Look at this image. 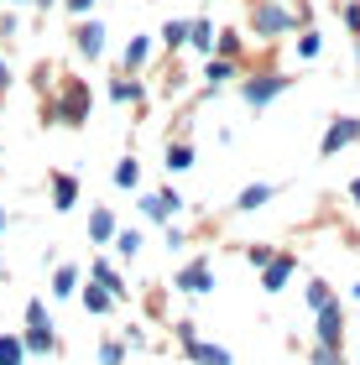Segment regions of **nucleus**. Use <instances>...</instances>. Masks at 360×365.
<instances>
[{
  "label": "nucleus",
  "instance_id": "1",
  "mask_svg": "<svg viewBox=\"0 0 360 365\" xmlns=\"http://www.w3.org/2000/svg\"><path fill=\"white\" fill-rule=\"evenodd\" d=\"M251 26H256V37H282V31H292V26H298V16H292V11H282L277 0H267V6H256Z\"/></svg>",
  "mask_w": 360,
  "mask_h": 365
},
{
  "label": "nucleus",
  "instance_id": "2",
  "mask_svg": "<svg viewBox=\"0 0 360 365\" xmlns=\"http://www.w3.org/2000/svg\"><path fill=\"white\" fill-rule=\"evenodd\" d=\"M89 115V89L78 84V78H68V89H63V99L53 105V120H63V125H78Z\"/></svg>",
  "mask_w": 360,
  "mask_h": 365
},
{
  "label": "nucleus",
  "instance_id": "3",
  "mask_svg": "<svg viewBox=\"0 0 360 365\" xmlns=\"http://www.w3.org/2000/svg\"><path fill=\"white\" fill-rule=\"evenodd\" d=\"M178 339L188 344V355L199 365H230V350H220V344H204L199 334H193V324H178Z\"/></svg>",
  "mask_w": 360,
  "mask_h": 365
},
{
  "label": "nucleus",
  "instance_id": "4",
  "mask_svg": "<svg viewBox=\"0 0 360 365\" xmlns=\"http://www.w3.org/2000/svg\"><path fill=\"white\" fill-rule=\"evenodd\" d=\"M339 339H345V313H339V303H324L319 308V344L339 350Z\"/></svg>",
  "mask_w": 360,
  "mask_h": 365
},
{
  "label": "nucleus",
  "instance_id": "5",
  "mask_svg": "<svg viewBox=\"0 0 360 365\" xmlns=\"http://www.w3.org/2000/svg\"><path fill=\"white\" fill-rule=\"evenodd\" d=\"M282 89H287V78H282V73H261V78H251V84H245V105H256V110H261V105H272V99L282 94Z\"/></svg>",
  "mask_w": 360,
  "mask_h": 365
},
{
  "label": "nucleus",
  "instance_id": "6",
  "mask_svg": "<svg viewBox=\"0 0 360 365\" xmlns=\"http://www.w3.org/2000/svg\"><path fill=\"white\" fill-rule=\"evenodd\" d=\"M173 287H183L188 297H204L209 287H215V272H209V261H193V267H183L178 272V282Z\"/></svg>",
  "mask_w": 360,
  "mask_h": 365
},
{
  "label": "nucleus",
  "instance_id": "7",
  "mask_svg": "<svg viewBox=\"0 0 360 365\" xmlns=\"http://www.w3.org/2000/svg\"><path fill=\"white\" fill-rule=\"evenodd\" d=\"M350 141H360V120L355 115H345V120H334L329 130H324V157H334L339 146H350Z\"/></svg>",
  "mask_w": 360,
  "mask_h": 365
},
{
  "label": "nucleus",
  "instance_id": "8",
  "mask_svg": "<svg viewBox=\"0 0 360 365\" xmlns=\"http://www.w3.org/2000/svg\"><path fill=\"white\" fill-rule=\"evenodd\" d=\"M73 47H78L84 58H100V53H105V26H100V21H78V26H73Z\"/></svg>",
  "mask_w": 360,
  "mask_h": 365
},
{
  "label": "nucleus",
  "instance_id": "9",
  "mask_svg": "<svg viewBox=\"0 0 360 365\" xmlns=\"http://www.w3.org/2000/svg\"><path fill=\"white\" fill-rule=\"evenodd\" d=\"M178 204H183L178 193H146V198H141V214H146V220H173Z\"/></svg>",
  "mask_w": 360,
  "mask_h": 365
},
{
  "label": "nucleus",
  "instance_id": "10",
  "mask_svg": "<svg viewBox=\"0 0 360 365\" xmlns=\"http://www.w3.org/2000/svg\"><path fill=\"white\" fill-rule=\"evenodd\" d=\"M287 277H292V256H272V261H267V277H261V287H267V292H282Z\"/></svg>",
  "mask_w": 360,
  "mask_h": 365
},
{
  "label": "nucleus",
  "instance_id": "11",
  "mask_svg": "<svg viewBox=\"0 0 360 365\" xmlns=\"http://www.w3.org/2000/svg\"><path fill=\"white\" fill-rule=\"evenodd\" d=\"M73 204H78V182L68 173H58L53 178V209H73Z\"/></svg>",
  "mask_w": 360,
  "mask_h": 365
},
{
  "label": "nucleus",
  "instance_id": "12",
  "mask_svg": "<svg viewBox=\"0 0 360 365\" xmlns=\"http://www.w3.org/2000/svg\"><path fill=\"white\" fill-rule=\"evenodd\" d=\"M267 198H272V182H251V188H245V193L235 198V209H245V214H251V209H261V204H267Z\"/></svg>",
  "mask_w": 360,
  "mask_h": 365
},
{
  "label": "nucleus",
  "instance_id": "13",
  "mask_svg": "<svg viewBox=\"0 0 360 365\" xmlns=\"http://www.w3.org/2000/svg\"><path fill=\"white\" fill-rule=\"evenodd\" d=\"M89 235L105 245L110 235H115V214H110V209H94V220H89Z\"/></svg>",
  "mask_w": 360,
  "mask_h": 365
},
{
  "label": "nucleus",
  "instance_id": "14",
  "mask_svg": "<svg viewBox=\"0 0 360 365\" xmlns=\"http://www.w3.org/2000/svg\"><path fill=\"white\" fill-rule=\"evenodd\" d=\"M188 168H193V146H188V141L168 146V173H188Z\"/></svg>",
  "mask_w": 360,
  "mask_h": 365
},
{
  "label": "nucleus",
  "instance_id": "15",
  "mask_svg": "<svg viewBox=\"0 0 360 365\" xmlns=\"http://www.w3.org/2000/svg\"><path fill=\"white\" fill-rule=\"evenodd\" d=\"M89 272H94V282H100V287H105L110 297H125V287H120V277H115V272H110V267H105V261H94V267H89Z\"/></svg>",
  "mask_w": 360,
  "mask_h": 365
},
{
  "label": "nucleus",
  "instance_id": "16",
  "mask_svg": "<svg viewBox=\"0 0 360 365\" xmlns=\"http://www.w3.org/2000/svg\"><path fill=\"white\" fill-rule=\"evenodd\" d=\"M204 78H209V84H230V78H235V63H225V58H209V68H204Z\"/></svg>",
  "mask_w": 360,
  "mask_h": 365
},
{
  "label": "nucleus",
  "instance_id": "17",
  "mask_svg": "<svg viewBox=\"0 0 360 365\" xmlns=\"http://www.w3.org/2000/svg\"><path fill=\"white\" fill-rule=\"evenodd\" d=\"M26 334H53V319H47V308H42V303H31V308H26Z\"/></svg>",
  "mask_w": 360,
  "mask_h": 365
},
{
  "label": "nucleus",
  "instance_id": "18",
  "mask_svg": "<svg viewBox=\"0 0 360 365\" xmlns=\"http://www.w3.org/2000/svg\"><path fill=\"white\" fill-rule=\"evenodd\" d=\"M21 360H26L21 339H16V334H0V365H21Z\"/></svg>",
  "mask_w": 360,
  "mask_h": 365
},
{
  "label": "nucleus",
  "instance_id": "19",
  "mask_svg": "<svg viewBox=\"0 0 360 365\" xmlns=\"http://www.w3.org/2000/svg\"><path fill=\"white\" fill-rule=\"evenodd\" d=\"M53 292H58V297H73V292H78V272H73V267H58Z\"/></svg>",
  "mask_w": 360,
  "mask_h": 365
},
{
  "label": "nucleus",
  "instance_id": "20",
  "mask_svg": "<svg viewBox=\"0 0 360 365\" xmlns=\"http://www.w3.org/2000/svg\"><path fill=\"white\" fill-rule=\"evenodd\" d=\"M110 240H115V251L130 261V256H136L141 251V235H136V230H115V235H110Z\"/></svg>",
  "mask_w": 360,
  "mask_h": 365
},
{
  "label": "nucleus",
  "instance_id": "21",
  "mask_svg": "<svg viewBox=\"0 0 360 365\" xmlns=\"http://www.w3.org/2000/svg\"><path fill=\"white\" fill-rule=\"evenodd\" d=\"M188 42L193 47H215V26L209 21H188Z\"/></svg>",
  "mask_w": 360,
  "mask_h": 365
},
{
  "label": "nucleus",
  "instance_id": "22",
  "mask_svg": "<svg viewBox=\"0 0 360 365\" xmlns=\"http://www.w3.org/2000/svg\"><path fill=\"white\" fill-rule=\"evenodd\" d=\"M110 303H115V297H110L105 287H89V292H84V308H89V313H110Z\"/></svg>",
  "mask_w": 360,
  "mask_h": 365
},
{
  "label": "nucleus",
  "instance_id": "23",
  "mask_svg": "<svg viewBox=\"0 0 360 365\" xmlns=\"http://www.w3.org/2000/svg\"><path fill=\"white\" fill-rule=\"evenodd\" d=\"M146 53H152V42H146V37H136V42L125 47V68H141V63H146Z\"/></svg>",
  "mask_w": 360,
  "mask_h": 365
},
{
  "label": "nucleus",
  "instance_id": "24",
  "mask_svg": "<svg viewBox=\"0 0 360 365\" xmlns=\"http://www.w3.org/2000/svg\"><path fill=\"white\" fill-rule=\"evenodd\" d=\"M162 42H168V47H183V42H188V21H168V26H162Z\"/></svg>",
  "mask_w": 360,
  "mask_h": 365
},
{
  "label": "nucleus",
  "instance_id": "25",
  "mask_svg": "<svg viewBox=\"0 0 360 365\" xmlns=\"http://www.w3.org/2000/svg\"><path fill=\"white\" fill-rule=\"evenodd\" d=\"M115 182H120V188H136V182H141V168H136V162H120V168H115Z\"/></svg>",
  "mask_w": 360,
  "mask_h": 365
},
{
  "label": "nucleus",
  "instance_id": "26",
  "mask_svg": "<svg viewBox=\"0 0 360 365\" xmlns=\"http://www.w3.org/2000/svg\"><path fill=\"white\" fill-rule=\"evenodd\" d=\"M110 94H115L120 105H125V99H136L141 89H136V78H115V84H110Z\"/></svg>",
  "mask_w": 360,
  "mask_h": 365
},
{
  "label": "nucleus",
  "instance_id": "27",
  "mask_svg": "<svg viewBox=\"0 0 360 365\" xmlns=\"http://www.w3.org/2000/svg\"><path fill=\"white\" fill-rule=\"evenodd\" d=\"M235 53H240V37H235V31H220V58L230 63Z\"/></svg>",
  "mask_w": 360,
  "mask_h": 365
},
{
  "label": "nucleus",
  "instance_id": "28",
  "mask_svg": "<svg viewBox=\"0 0 360 365\" xmlns=\"http://www.w3.org/2000/svg\"><path fill=\"white\" fill-rule=\"evenodd\" d=\"M21 350H37V355H47V350H53V334H26V339H21Z\"/></svg>",
  "mask_w": 360,
  "mask_h": 365
},
{
  "label": "nucleus",
  "instance_id": "29",
  "mask_svg": "<svg viewBox=\"0 0 360 365\" xmlns=\"http://www.w3.org/2000/svg\"><path fill=\"white\" fill-rule=\"evenodd\" d=\"M308 303H314V308H324V303H334V297H329V282H314V287H308Z\"/></svg>",
  "mask_w": 360,
  "mask_h": 365
},
{
  "label": "nucleus",
  "instance_id": "30",
  "mask_svg": "<svg viewBox=\"0 0 360 365\" xmlns=\"http://www.w3.org/2000/svg\"><path fill=\"white\" fill-rule=\"evenodd\" d=\"M298 53H303V58H319V37H314V31H303V42H298Z\"/></svg>",
  "mask_w": 360,
  "mask_h": 365
},
{
  "label": "nucleus",
  "instance_id": "31",
  "mask_svg": "<svg viewBox=\"0 0 360 365\" xmlns=\"http://www.w3.org/2000/svg\"><path fill=\"white\" fill-rule=\"evenodd\" d=\"M245 256H251V267H267V261H272V251H267V245H251Z\"/></svg>",
  "mask_w": 360,
  "mask_h": 365
},
{
  "label": "nucleus",
  "instance_id": "32",
  "mask_svg": "<svg viewBox=\"0 0 360 365\" xmlns=\"http://www.w3.org/2000/svg\"><path fill=\"white\" fill-rule=\"evenodd\" d=\"M314 365H339V350H324V344H319V350H314Z\"/></svg>",
  "mask_w": 360,
  "mask_h": 365
},
{
  "label": "nucleus",
  "instance_id": "33",
  "mask_svg": "<svg viewBox=\"0 0 360 365\" xmlns=\"http://www.w3.org/2000/svg\"><path fill=\"white\" fill-rule=\"evenodd\" d=\"M100 360H105V365H120L125 355H120V344H105V350H100Z\"/></svg>",
  "mask_w": 360,
  "mask_h": 365
},
{
  "label": "nucleus",
  "instance_id": "34",
  "mask_svg": "<svg viewBox=\"0 0 360 365\" xmlns=\"http://www.w3.org/2000/svg\"><path fill=\"white\" fill-rule=\"evenodd\" d=\"M345 26H350L355 37H360V6H345Z\"/></svg>",
  "mask_w": 360,
  "mask_h": 365
},
{
  "label": "nucleus",
  "instance_id": "35",
  "mask_svg": "<svg viewBox=\"0 0 360 365\" xmlns=\"http://www.w3.org/2000/svg\"><path fill=\"white\" fill-rule=\"evenodd\" d=\"M63 6H68L73 16H89V11H94V0H63Z\"/></svg>",
  "mask_w": 360,
  "mask_h": 365
},
{
  "label": "nucleus",
  "instance_id": "36",
  "mask_svg": "<svg viewBox=\"0 0 360 365\" xmlns=\"http://www.w3.org/2000/svg\"><path fill=\"white\" fill-rule=\"evenodd\" d=\"M11 84V68H6V63H0V89H6Z\"/></svg>",
  "mask_w": 360,
  "mask_h": 365
},
{
  "label": "nucleus",
  "instance_id": "37",
  "mask_svg": "<svg viewBox=\"0 0 360 365\" xmlns=\"http://www.w3.org/2000/svg\"><path fill=\"white\" fill-rule=\"evenodd\" d=\"M350 198H355V204H360V178H355V182H350Z\"/></svg>",
  "mask_w": 360,
  "mask_h": 365
},
{
  "label": "nucleus",
  "instance_id": "38",
  "mask_svg": "<svg viewBox=\"0 0 360 365\" xmlns=\"http://www.w3.org/2000/svg\"><path fill=\"white\" fill-rule=\"evenodd\" d=\"M0 230H6V204H0Z\"/></svg>",
  "mask_w": 360,
  "mask_h": 365
},
{
  "label": "nucleus",
  "instance_id": "39",
  "mask_svg": "<svg viewBox=\"0 0 360 365\" xmlns=\"http://www.w3.org/2000/svg\"><path fill=\"white\" fill-rule=\"evenodd\" d=\"M11 6H21V0H11Z\"/></svg>",
  "mask_w": 360,
  "mask_h": 365
}]
</instances>
